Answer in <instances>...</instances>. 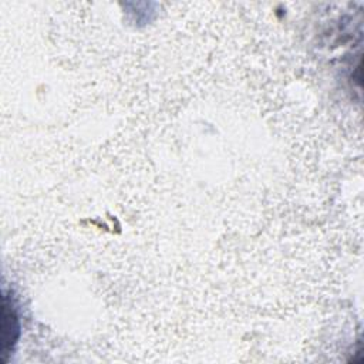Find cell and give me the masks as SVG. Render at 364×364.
<instances>
[{"label": "cell", "instance_id": "obj_1", "mask_svg": "<svg viewBox=\"0 0 364 364\" xmlns=\"http://www.w3.org/2000/svg\"><path fill=\"white\" fill-rule=\"evenodd\" d=\"M3 320H1V355L3 361H7V355L11 354V350L18 337V318L14 310L11 300H9L6 291L3 294Z\"/></svg>", "mask_w": 364, "mask_h": 364}]
</instances>
